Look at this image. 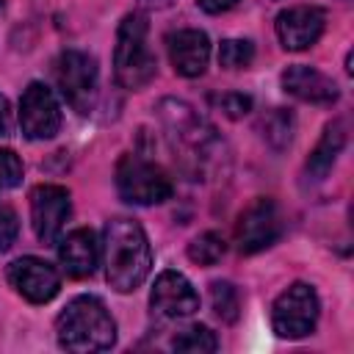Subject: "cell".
Returning a JSON list of instances; mask_svg holds the SVG:
<instances>
[{
	"instance_id": "cell-1",
	"label": "cell",
	"mask_w": 354,
	"mask_h": 354,
	"mask_svg": "<svg viewBox=\"0 0 354 354\" xmlns=\"http://www.w3.org/2000/svg\"><path fill=\"white\" fill-rule=\"evenodd\" d=\"M158 119L166 130L169 147L174 152V160L194 174L207 177L213 174L224 160V141L216 136V130L183 100L166 97L158 105Z\"/></svg>"
},
{
	"instance_id": "cell-2",
	"label": "cell",
	"mask_w": 354,
	"mask_h": 354,
	"mask_svg": "<svg viewBox=\"0 0 354 354\" xmlns=\"http://www.w3.org/2000/svg\"><path fill=\"white\" fill-rule=\"evenodd\" d=\"M105 279L119 293H133L152 268V249L147 232L133 218H111L102 232Z\"/></svg>"
},
{
	"instance_id": "cell-3",
	"label": "cell",
	"mask_w": 354,
	"mask_h": 354,
	"mask_svg": "<svg viewBox=\"0 0 354 354\" xmlns=\"http://www.w3.org/2000/svg\"><path fill=\"white\" fill-rule=\"evenodd\" d=\"M55 335L66 351H105L116 343V324L97 296H77L61 310Z\"/></svg>"
},
{
	"instance_id": "cell-4",
	"label": "cell",
	"mask_w": 354,
	"mask_h": 354,
	"mask_svg": "<svg viewBox=\"0 0 354 354\" xmlns=\"http://www.w3.org/2000/svg\"><path fill=\"white\" fill-rule=\"evenodd\" d=\"M147 30L149 25L141 11H133L119 22L116 47H113V75L122 88L138 91L158 72L155 53L147 44Z\"/></svg>"
},
{
	"instance_id": "cell-5",
	"label": "cell",
	"mask_w": 354,
	"mask_h": 354,
	"mask_svg": "<svg viewBox=\"0 0 354 354\" xmlns=\"http://www.w3.org/2000/svg\"><path fill=\"white\" fill-rule=\"evenodd\" d=\"M116 191L130 205H160L171 196V180L158 163L130 152L116 163Z\"/></svg>"
},
{
	"instance_id": "cell-6",
	"label": "cell",
	"mask_w": 354,
	"mask_h": 354,
	"mask_svg": "<svg viewBox=\"0 0 354 354\" xmlns=\"http://www.w3.org/2000/svg\"><path fill=\"white\" fill-rule=\"evenodd\" d=\"M318 324V296L307 282H293L285 288L271 307V326L279 337L299 340L307 337Z\"/></svg>"
},
{
	"instance_id": "cell-7",
	"label": "cell",
	"mask_w": 354,
	"mask_h": 354,
	"mask_svg": "<svg viewBox=\"0 0 354 354\" xmlns=\"http://www.w3.org/2000/svg\"><path fill=\"white\" fill-rule=\"evenodd\" d=\"M55 83L77 113H91L97 102V61L83 50H64L55 61Z\"/></svg>"
},
{
	"instance_id": "cell-8",
	"label": "cell",
	"mask_w": 354,
	"mask_h": 354,
	"mask_svg": "<svg viewBox=\"0 0 354 354\" xmlns=\"http://www.w3.org/2000/svg\"><path fill=\"white\" fill-rule=\"evenodd\" d=\"M282 235V216L274 199H254L235 224V246L241 254H254L268 249Z\"/></svg>"
},
{
	"instance_id": "cell-9",
	"label": "cell",
	"mask_w": 354,
	"mask_h": 354,
	"mask_svg": "<svg viewBox=\"0 0 354 354\" xmlns=\"http://www.w3.org/2000/svg\"><path fill=\"white\" fill-rule=\"evenodd\" d=\"M72 213L69 191L64 185H39L30 194V224L41 243H55Z\"/></svg>"
},
{
	"instance_id": "cell-10",
	"label": "cell",
	"mask_w": 354,
	"mask_h": 354,
	"mask_svg": "<svg viewBox=\"0 0 354 354\" xmlns=\"http://www.w3.org/2000/svg\"><path fill=\"white\" fill-rule=\"evenodd\" d=\"M19 127L25 138L44 141L53 138L61 127V108L53 91L44 83H30L19 100Z\"/></svg>"
},
{
	"instance_id": "cell-11",
	"label": "cell",
	"mask_w": 354,
	"mask_h": 354,
	"mask_svg": "<svg viewBox=\"0 0 354 354\" xmlns=\"http://www.w3.org/2000/svg\"><path fill=\"white\" fill-rule=\"evenodd\" d=\"M6 277H8L11 288L22 299H28L33 304H44L61 290V274L55 271V266H50L41 257H19V260H14L8 266V271H6Z\"/></svg>"
},
{
	"instance_id": "cell-12",
	"label": "cell",
	"mask_w": 354,
	"mask_h": 354,
	"mask_svg": "<svg viewBox=\"0 0 354 354\" xmlns=\"http://www.w3.org/2000/svg\"><path fill=\"white\" fill-rule=\"evenodd\" d=\"M324 25H326V14L318 6H293V8H285V11L277 14V22H274L279 44L285 50H290V53H299V50L313 47L321 39Z\"/></svg>"
},
{
	"instance_id": "cell-13",
	"label": "cell",
	"mask_w": 354,
	"mask_h": 354,
	"mask_svg": "<svg viewBox=\"0 0 354 354\" xmlns=\"http://www.w3.org/2000/svg\"><path fill=\"white\" fill-rule=\"evenodd\" d=\"M149 304L163 318H188L199 310V293L180 271H160L149 293Z\"/></svg>"
},
{
	"instance_id": "cell-14",
	"label": "cell",
	"mask_w": 354,
	"mask_h": 354,
	"mask_svg": "<svg viewBox=\"0 0 354 354\" xmlns=\"http://www.w3.org/2000/svg\"><path fill=\"white\" fill-rule=\"evenodd\" d=\"M166 47L174 72L183 77H199L210 61V39L205 30L196 28H183L177 33H169Z\"/></svg>"
},
{
	"instance_id": "cell-15",
	"label": "cell",
	"mask_w": 354,
	"mask_h": 354,
	"mask_svg": "<svg viewBox=\"0 0 354 354\" xmlns=\"http://www.w3.org/2000/svg\"><path fill=\"white\" fill-rule=\"evenodd\" d=\"M282 88L290 97L301 102H313V105H332L337 100L335 80L318 72L315 66H304V64H293L282 72Z\"/></svg>"
},
{
	"instance_id": "cell-16",
	"label": "cell",
	"mask_w": 354,
	"mask_h": 354,
	"mask_svg": "<svg viewBox=\"0 0 354 354\" xmlns=\"http://www.w3.org/2000/svg\"><path fill=\"white\" fill-rule=\"evenodd\" d=\"M58 260L64 266V271L75 279H83V277H91L97 263H100V243H97V235L86 227L69 232L61 246H58Z\"/></svg>"
},
{
	"instance_id": "cell-17",
	"label": "cell",
	"mask_w": 354,
	"mask_h": 354,
	"mask_svg": "<svg viewBox=\"0 0 354 354\" xmlns=\"http://www.w3.org/2000/svg\"><path fill=\"white\" fill-rule=\"evenodd\" d=\"M343 144H346V122H343V119H335V122H329V124L324 127L321 141L315 144V149L310 152V158H307V163H304L307 177L324 180V177L332 171V166H335V160H337Z\"/></svg>"
},
{
	"instance_id": "cell-18",
	"label": "cell",
	"mask_w": 354,
	"mask_h": 354,
	"mask_svg": "<svg viewBox=\"0 0 354 354\" xmlns=\"http://www.w3.org/2000/svg\"><path fill=\"white\" fill-rule=\"evenodd\" d=\"M260 130H263V138L274 149H285L293 138V116L285 108H274L271 113L260 119Z\"/></svg>"
},
{
	"instance_id": "cell-19",
	"label": "cell",
	"mask_w": 354,
	"mask_h": 354,
	"mask_svg": "<svg viewBox=\"0 0 354 354\" xmlns=\"http://www.w3.org/2000/svg\"><path fill=\"white\" fill-rule=\"evenodd\" d=\"M171 348L174 351H188V354H210V351L218 348V340H216V335L207 326L194 324V326L183 329L180 335H174Z\"/></svg>"
},
{
	"instance_id": "cell-20",
	"label": "cell",
	"mask_w": 354,
	"mask_h": 354,
	"mask_svg": "<svg viewBox=\"0 0 354 354\" xmlns=\"http://www.w3.org/2000/svg\"><path fill=\"white\" fill-rule=\"evenodd\" d=\"M210 307L213 313L224 321V324H235L238 315H241V296L235 290V285L230 282H213L210 285Z\"/></svg>"
},
{
	"instance_id": "cell-21",
	"label": "cell",
	"mask_w": 354,
	"mask_h": 354,
	"mask_svg": "<svg viewBox=\"0 0 354 354\" xmlns=\"http://www.w3.org/2000/svg\"><path fill=\"white\" fill-rule=\"evenodd\" d=\"M227 252V243L218 232H202L188 243V257L196 266H216Z\"/></svg>"
},
{
	"instance_id": "cell-22",
	"label": "cell",
	"mask_w": 354,
	"mask_h": 354,
	"mask_svg": "<svg viewBox=\"0 0 354 354\" xmlns=\"http://www.w3.org/2000/svg\"><path fill=\"white\" fill-rule=\"evenodd\" d=\"M254 58V44L249 39H224L218 47V64L224 69H243Z\"/></svg>"
},
{
	"instance_id": "cell-23",
	"label": "cell",
	"mask_w": 354,
	"mask_h": 354,
	"mask_svg": "<svg viewBox=\"0 0 354 354\" xmlns=\"http://www.w3.org/2000/svg\"><path fill=\"white\" fill-rule=\"evenodd\" d=\"M210 102L216 105V111H221L227 119H241L252 111V97L241 94V91H224V94H213Z\"/></svg>"
},
{
	"instance_id": "cell-24",
	"label": "cell",
	"mask_w": 354,
	"mask_h": 354,
	"mask_svg": "<svg viewBox=\"0 0 354 354\" xmlns=\"http://www.w3.org/2000/svg\"><path fill=\"white\" fill-rule=\"evenodd\" d=\"M22 183V160L14 149H0V194Z\"/></svg>"
},
{
	"instance_id": "cell-25",
	"label": "cell",
	"mask_w": 354,
	"mask_h": 354,
	"mask_svg": "<svg viewBox=\"0 0 354 354\" xmlns=\"http://www.w3.org/2000/svg\"><path fill=\"white\" fill-rule=\"evenodd\" d=\"M19 235V218H17V210L8 207V205H0V252L11 249V243L17 241Z\"/></svg>"
},
{
	"instance_id": "cell-26",
	"label": "cell",
	"mask_w": 354,
	"mask_h": 354,
	"mask_svg": "<svg viewBox=\"0 0 354 354\" xmlns=\"http://www.w3.org/2000/svg\"><path fill=\"white\" fill-rule=\"evenodd\" d=\"M196 6H199L205 14H224V11L235 8L238 0H196Z\"/></svg>"
},
{
	"instance_id": "cell-27",
	"label": "cell",
	"mask_w": 354,
	"mask_h": 354,
	"mask_svg": "<svg viewBox=\"0 0 354 354\" xmlns=\"http://www.w3.org/2000/svg\"><path fill=\"white\" fill-rule=\"evenodd\" d=\"M8 133H11V105H8V100L0 94V138L8 136Z\"/></svg>"
},
{
	"instance_id": "cell-28",
	"label": "cell",
	"mask_w": 354,
	"mask_h": 354,
	"mask_svg": "<svg viewBox=\"0 0 354 354\" xmlns=\"http://www.w3.org/2000/svg\"><path fill=\"white\" fill-rule=\"evenodd\" d=\"M147 8H169L174 0H141Z\"/></svg>"
}]
</instances>
